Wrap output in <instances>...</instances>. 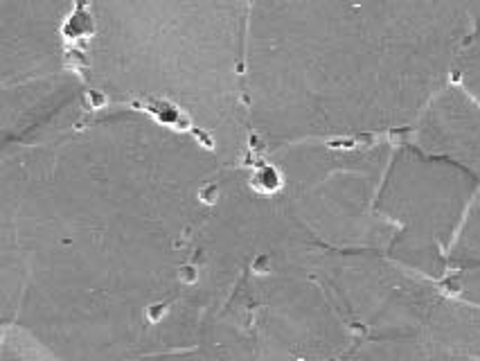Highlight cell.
<instances>
[{"label":"cell","mask_w":480,"mask_h":361,"mask_svg":"<svg viewBox=\"0 0 480 361\" xmlns=\"http://www.w3.org/2000/svg\"><path fill=\"white\" fill-rule=\"evenodd\" d=\"M232 163L194 129L127 104L3 145V325L50 359L194 357Z\"/></svg>","instance_id":"cell-1"},{"label":"cell","mask_w":480,"mask_h":361,"mask_svg":"<svg viewBox=\"0 0 480 361\" xmlns=\"http://www.w3.org/2000/svg\"><path fill=\"white\" fill-rule=\"evenodd\" d=\"M480 25V0H253V152L413 129Z\"/></svg>","instance_id":"cell-2"},{"label":"cell","mask_w":480,"mask_h":361,"mask_svg":"<svg viewBox=\"0 0 480 361\" xmlns=\"http://www.w3.org/2000/svg\"><path fill=\"white\" fill-rule=\"evenodd\" d=\"M250 12L253 0H86L81 75L101 104L176 120L243 160Z\"/></svg>","instance_id":"cell-3"},{"label":"cell","mask_w":480,"mask_h":361,"mask_svg":"<svg viewBox=\"0 0 480 361\" xmlns=\"http://www.w3.org/2000/svg\"><path fill=\"white\" fill-rule=\"evenodd\" d=\"M316 246L282 210L278 233L203 332L194 357L352 359L356 337L316 267Z\"/></svg>","instance_id":"cell-4"},{"label":"cell","mask_w":480,"mask_h":361,"mask_svg":"<svg viewBox=\"0 0 480 361\" xmlns=\"http://www.w3.org/2000/svg\"><path fill=\"white\" fill-rule=\"evenodd\" d=\"M395 143L379 136L300 140L253 158L257 176L313 242L336 250L386 253L395 230L379 215V192Z\"/></svg>","instance_id":"cell-5"},{"label":"cell","mask_w":480,"mask_h":361,"mask_svg":"<svg viewBox=\"0 0 480 361\" xmlns=\"http://www.w3.org/2000/svg\"><path fill=\"white\" fill-rule=\"evenodd\" d=\"M478 187L480 176L456 160L395 145L376 201L395 230L388 257L433 280L451 274L449 255Z\"/></svg>","instance_id":"cell-6"},{"label":"cell","mask_w":480,"mask_h":361,"mask_svg":"<svg viewBox=\"0 0 480 361\" xmlns=\"http://www.w3.org/2000/svg\"><path fill=\"white\" fill-rule=\"evenodd\" d=\"M411 143L480 176V25L465 41L442 90L413 125Z\"/></svg>","instance_id":"cell-7"},{"label":"cell","mask_w":480,"mask_h":361,"mask_svg":"<svg viewBox=\"0 0 480 361\" xmlns=\"http://www.w3.org/2000/svg\"><path fill=\"white\" fill-rule=\"evenodd\" d=\"M79 0H0V84L68 70L66 27Z\"/></svg>","instance_id":"cell-8"},{"label":"cell","mask_w":480,"mask_h":361,"mask_svg":"<svg viewBox=\"0 0 480 361\" xmlns=\"http://www.w3.org/2000/svg\"><path fill=\"white\" fill-rule=\"evenodd\" d=\"M453 292L472 303L480 305V264H472L453 271Z\"/></svg>","instance_id":"cell-9"}]
</instances>
